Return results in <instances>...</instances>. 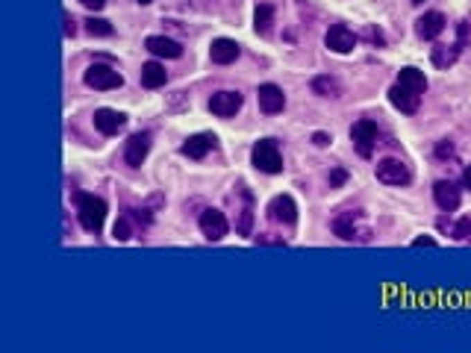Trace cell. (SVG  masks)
<instances>
[{
    "instance_id": "3957f363",
    "label": "cell",
    "mask_w": 471,
    "mask_h": 353,
    "mask_svg": "<svg viewBox=\"0 0 471 353\" xmlns=\"http://www.w3.org/2000/svg\"><path fill=\"white\" fill-rule=\"evenodd\" d=\"M350 138H353V147H357L359 156L368 159L377 147V124L371 118H359V121L350 127Z\"/></svg>"
},
{
    "instance_id": "484cf974",
    "label": "cell",
    "mask_w": 471,
    "mask_h": 353,
    "mask_svg": "<svg viewBox=\"0 0 471 353\" xmlns=\"http://www.w3.org/2000/svg\"><path fill=\"white\" fill-rule=\"evenodd\" d=\"M112 233H115V239H118V242H127L130 235H133V233H130V221H127V215L115 221V230H112Z\"/></svg>"
},
{
    "instance_id": "ac0fdd59",
    "label": "cell",
    "mask_w": 471,
    "mask_h": 353,
    "mask_svg": "<svg viewBox=\"0 0 471 353\" xmlns=\"http://www.w3.org/2000/svg\"><path fill=\"white\" fill-rule=\"evenodd\" d=\"M209 56L215 65H230L239 59V44H236L233 39H215L209 47Z\"/></svg>"
},
{
    "instance_id": "1f68e13d",
    "label": "cell",
    "mask_w": 471,
    "mask_h": 353,
    "mask_svg": "<svg viewBox=\"0 0 471 353\" xmlns=\"http://www.w3.org/2000/svg\"><path fill=\"white\" fill-rule=\"evenodd\" d=\"M256 244H277V247H286V242H283V239H271V235H259Z\"/></svg>"
},
{
    "instance_id": "7a4b0ae2",
    "label": "cell",
    "mask_w": 471,
    "mask_h": 353,
    "mask_svg": "<svg viewBox=\"0 0 471 353\" xmlns=\"http://www.w3.org/2000/svg\"><path fill=\"white\" fill-rule=\"evenodd\" d=\"M254 168L263 174H280L283 171V156H280V145L274 138H259L254 150H251Z\"/></svg>"
},
{
    "instance_id": "277c9868",
    "label": "cell",
    "mask_w": 471,
    "mask_h": 353,
    "mask_svg": "<svg viewBox=\"0 0 471 353\" xmlns=\"http://www.w3.org/2000/svg\"><path fill=\"white\" fill-rule=\"evenodd\" d=\"M82 80H86L89 89H98V91H109V89L124 86V77L109 65H91L86 74H82Z\"/></svg>"
},
{
    "instance_id": "cb8c5ba5",
    "label": "cell",
    "mask_w": 471,
    "mask_h": 353,
    "mask_svg": "<svg viewBox=\"0 0 471 353\" xmlns=\"http://www.w3.org/2000/svg\"><path fill=\"white\" fill-rule=\"evenodd\" d=\"M312 91L321 98H339V82L333 77H315L312 80Z\"/></svg>"
},
{
    "instance_id": "4dcf8cb0",
    "label": "cell",
    "mask_w": 471,
    "mask_h": 353,
    "mask_svg": "<svg viewBox=\"0 0 471 353\" xmlns=\"http://www.w3.org/2000/svg\"><path fill=\"white\" fill-rule=\"evenodd\" d=\"M74 18H71V12H65V35H68V39H71V35H74L77 33V27H74Z\"/></svg>"
},
{
    "instance_id": "30bf717a",
    "label": "cell",
    "mask_w": 471,
    "mask_h": 353,
    "mask_svg": "<svg viewBox=\"0 0 471 353\" xmlns=\"http://www.w3.org/2000/svg\"><path fill=\"white\" fill-rule=\"evenodd\" d=\"M209 109L218 118H233L242 109V94L239 91H215L209 98Z\"/></svg>"
},
{
    "instance_id": "8d00e7d4",
    "label": "cell",
    "mask_w": 471,
    "mask_h": 353,
    "mask_svg": "<svg viewBox=\"0 0 471 353\" xmlns=\"http://www.w3.org/2000/svg\"><path fill=\"white\" fill-rule=\"evenodd\" d=\"M412 3H424V0H412Z\"/></svg>"
},
{
    "instance_id": "603a6c76",
    "label": "cell",
    "mask_w": 471,
    "mask_h": 353,
    "mask_svg": "<svg viewBox=\"0 0 471 353\" xmlns=\"http://www.w3.org/2000/svg\"><path fill=\"white\" fill-rule=\"evenodd\" d=\"M271 24H274V6H271V3H259L254 9V27H256V33L265 35L271 30Z\"/></svg>"
},
{
    "instance_id": "d4e9b609",
    "label": "cell",
    "mask_w": 471,
    "mask_h": 353,
    "mask_svg": "<svg viewBox=\"0 0 471 353\" xmlns=\"http://www.w3.org/2000/svg\"><path fill=\"white\" fill-rule=\"evenodd\" d=\"M86 30H89L91 35H100V39H106V35H112V33H115L109 21H106V18H94V15L86 21Z\"/></svg>"
},
{
    "instance_id": "e575fe53",
    "label": "cell",
    "mask_w": 471,
    "mask_h": 353,
    "mask_svg": "<svg viewBox=\"0 0 471 353\" xmlns=\"http://www.w3.org/2000/svg\"><path fill=\"white\" fill-rule=\"evenodd\" d=\"M463 185H465L468 192H471V165H468V168L463 171Z\"/></svg>"
},
{
    "instance_id": "9c48e42d",
    "label": "cell",
    "mask_w": 471,
    "mask_h": 353,
    "mask_svg": "<svg viewBox=\"0 0 471 353\" xmlns=\"http://www.w3.org/2000/svg\"><path fill=\"white\" fill-rule=\"evenodd\" d=\"M256 98H259V109L265 115H277V112H283V106H286V94H283V89L274 86V82H263Z\"/></svg>"
},
{
    "instance_id": "836d02e7",
    "label": "cell",
    "mask_w": 471,
    "mask_h": 353,
    "mask_svg": "<svg viewBox=\"0 0 471 353\" xmlns=\"http://www.w3.org/2000/svg\"><path fill=\"white\" fill-rule=\"evenodd\" d=\"M436 242L433 239H427V235H421V239H416V242H412V247H433Z\"/></svg>"
},
{
    "instance_id": "4fadbf2b",
    "label": "cell",
    "mask_w": 471,
    "mask_h": 353,
    "mask_svg": "<svg viewBox=\"0 0 471 353\" xmlns=\"http://www.w3.org/2000/svg\"><path fill=\"white\" fill-rule=\"evenodd\" d=\"M433 200L442 212H454L459 206V188L451 180H439L433 185Z\"/></svg>"
},
{
    "instance_id": "d6986e66",
    "label": "cell",
    "mask_w": 471,
    "mask_h": 353,
    "mask_svg": "<svg viewBox=\"0 0 471 353\" xmlns=\"http://www.w3.org/2000/svg\"><path fill=\"white\" fill-rule=\"evenodd\" d=\"M357 221H359V212H341L339 218H333V233L339 235V239L345 242H353L357 239Z\"/></svg>"
},
{
    "instance_id": "e0dca14e",
    "label": "cell",
    "mask_w": 471,
    "mask_h": 353,
    "mask_svg": "<svg viewBox=\"0 0 471 353\" xmlns=\"http://www.w3.org/2000/svg\"><path fill=\"white\" fill-rule=\"evenodd\" d=\"M145 47H148L153 56H162V59H177V56H183V47L177 44L174 39H165V35H148Z\"/></svg>"
},
{
    "instance_id": "f546056e",
    "label": "cell",
    "mask_w": 471,
    "mask_h": 353,
    "mask_svg": "<svg viewBox=\"0 0 471 353\" xmlns=\"http://www.w3.org/2000/svg\"><path fill=\"white\" fill-rule=\"evenodd\" d=\"M330 141H333V138H330L327 133H315V136H312V145H315V147H327Z\"/></svg>"
},
{
    "instance_id": "83f0119b",
    "label": "cell",
    "mask_w": 471,
    "mask_h": 353,
    "mask_svg": "<svg viewBox=\"0 0 471 353\" xmlns=\"http://www.w3.org/2000/svg\"><path fill=\"white\" fill-rule=\"evenodd\" d=\"M436 156H439V159L454 156V147H451V141H439V145H436Z\"/></svg>"
},
{
    "instance_id": "8fae6325",
    "label": "cell",
    "mask_w": 471,
    "mask_h": 353,
    "mask_svg": "<svg viewBox=\"0 0 471 353\" xmlns=\"http://www.w3.org/2000/svg\"><path fill=\"white\" fill-rule=\"evenodd\" d=\"M148 150H150V133L130 136V141L124 145V162L130 165V168H141V162H145Z\"/></svg>"
},
{
    "instance_id": "ba28073f",
    "label": "cell",
    "mask_w": 471,
    "mask_h": 353,
    "mask_svg": "<svg viewBox=\"0 0 471 353\" xmlns=\"http://www.w3.org/2000/svg\"><path fill=\"white\" fill-rule=\"evenodd\" d=\"M389 100H392L395 109H400L404 115H416L418 106H421V94L407 89V86H400V82H395V86L389 89Z\"/></svg>"
},
{
    "instance_id": "52a82bcc",
    "label": "cell",
    "mask_w": 471,
    "mask_h": 353,
    "mask_svg": "<svg viewBox=\"0 0 471 353\" xmlns=\"http://www.w3.org/2000/svg\"><path fill=\"white\" fill-rule=\"evenodd\" d=\"M200 233H204L209 242H221L224 235H227V218H224V212L221 209L200 212Z\"/></svg>"
},
{
    "instance_id": "7c38bea8",
    "label": "cell",
    "mask_w": 471,
    "mask_h": 353,
    "mask_svg": "<svg viewBox=\"0 0 471 353\" xmlns=\"http://www.w3.org/2000/svg\"><path fill=\"white\" fill-rule=\"evenodd\" d=\"M212 147H215V136L197 133V136H188V138L183 141V145H180V153H183V156H188V159H204Z\"/></svg>"
},
{
    "instance_id": "d590c367",
    "label": "cell",
    "mask_w": 471,
    "mask_h": 353,
    "mask_svg": "<svg viewBox=\"0 0 471 353\" xmlns=\"http://www.w3.org/2000/svg\"><path fill=\"white\" fill-rule=\"evenodd\" d=\"M136 3H141V6H148V3H150V0H136Z\"/></svg>"
},
{
    "instance_id": "2e32d148",
    "label": "cell",
    "mask_w": 471,
    "mask_h": 353,
    "mask_svg": "<svg viewBox=\"0 0 471 353\" xmlns=\"http://www.w3.org/2000/svg\"><path fill=\"white\" fill-rule=\"evenodd\" d=\"M445 15L442 12H424V15L416 21V35L418 39H436L445 30Z\"/></svg>"
},
{
    "instance_id": "d6a6232c",
    "label": "cell",
    "mask_w": 471,
    "mask_h": 353,
    "mask_svg": "<svg viewBox=\"0 0 471 353\" xmlns=\"http://www.w3.org/2000/svg\"><path fill=\"white\" fill-rule=\"evenodd\" d=\"M80 3L86 6V9H94V12H98V9H103V6H106V0H80Z\"/></svg>"
},
{
    "instance_id": "7402d4cb",
    "label": "cell",
    "mask_w": 471,
    "mask_h": 353,
    "mask_svg": "<svg viewBox=\"0 0 471 353\" xmlns=\"http://www.w3.org/2000/svg\"><path fill=\"white\" fill-rule=\"evenodd\" d=\"M430 56H433V65H436V68L454 65L456 56H459V42H456V44H436Z\"/></svg>"
},
{
    "instance_id": "4316f807",
    "label": "cell",
    "mask_w": 471,
    "mask_h": 353,
    "mask_svg": "<svg viewBox=\"0 0 471 353\" xmlns=\"http://www.w3.org/2000/svg\"><path fill=\"white\" fill-rule=\"evenodd\" d=\"M345 183H348V171L345 168H333V171H330V185H333V188L345 185Z\"/></svg>"
},
{
    "instance_id": "ffe728a7",
    "label": "cell",
    "mask_w": 471,
    "mask_h": 353,
    "mask_svg": "<svg viewBox=\"0 0 471 353\" xmlns=\"http://www.w3.org/2000/svg\"><path fill=\"white\" fill-rule=\"evenodd\" d=\"M168 80V71H165L159 62H145L141 65V86L145 89H159Z\"/></svg>"
},
{
    "instance_id": "5bb4252c",
    "label": "cell",
    "mask_w": 471,
    "mask_h": 353,
    "mask_svg": "<svg viewBox=\"0 0 471 353\" xmlns=\"http://www.w3.org/2000/svg\"><path fill=\"white\" fill-rule=\"evenodd\" d=\"M268 215L280 224H294L298 206H294V200L289 194H277V197H271V203H268Z\"/></svg>"
},
{
    "instance_id": "44dd1931",
    "label": "cell",
    "mask_w": 471,
    "mask_h": 353,
    "mask_svg": "<svg viewBox=\"0 0 471 353\" xmlns=\"http://www.w3.org/2000/svg\"><path fill=\"white\" fill-rule=\"evenodd\" d=\"M398 82H400V86H407V89H412V91H418V94H424V89H427L424 71L412 68V65H407V68L398 71Z\"/></svg>"
},
{
    "instance_id": "9a60e30c",
    "label": "cell",
    "mask_w": 471,
    "mask_h": 353,
    "mask_svg": "<svg viewBox=\"0 0 471 353\" xmlns=\"http://www.w3.org/2000/svg\"><path fill=\"white\" fill-rule=\"evenodd\" d=\"M124 124H127V115L118 112V109H98L94 112V127H98V133H103V136H115Z\"/></svg>"
},
{
    "instance_id": "f1b7e54d",
    "label": "cell",
    "mask_w": 471,
    "mask_h": 353,
    "mask_svg": "<svg viewBox=\"0 0 471 353\" xmlns=\"http://www.w3.org/2000/svg\"><path fill=\"white\" fill-rule=\"evenodd\" d=\"M365 39L374 42V44H383V42H386V39H383V33L377 30V27H365Z\"/></svg>"
},
{
    "instance_id": "5b68a950",
    "label": "cell",
    "mask_w": 471,
    "mask_h": 353,
    "mask_svg": "<svg viewBox=\"0 0 471 353\" xmlns=\"http://www.w3.org/2000/svg\"><path fill=\"white\" fill-rule=\"evenodd\" d=\"M374 174H377V180L380 183H389V185H407L409 183V168L400 159H395V156H386V159H380L374 165Z\"/></svg>"
},
{
    "instance_id": "8992f818",
    "label": "cell",
    "mask_w": 471,
    "mask_h": 353,
    "mask_svg": "<svg viewBox=\"0 0 471 353\" xmlns=\"http://www.w3.org/2000/svg\"><path fill=\"white\" fill-rule=\"evenodd\" d=\"M324 44L333 53H350L353 47H357V35H353V30L345 27V24H333V27L324 33Z\"/></svg>"
},
{
    "instance_id": "6da1fadb",
    "label": "cell",
    "mask_w": 471,
    "mask_h": 353,
    "mask_svg": "<svg viewBox=\"0 0 471 353\" xmlns=\"http://www.w3.org/2000/svg\"><path fill=\"white\" fill-rule=\"evenodd\" d=\"M74 203H77V218L89 233H100L103 221H106V203L98 194H86V192H74Z\"/></svg>"
}]
</instances>
